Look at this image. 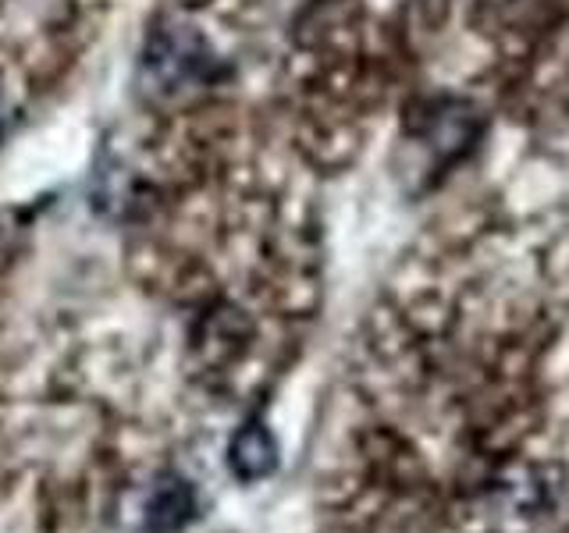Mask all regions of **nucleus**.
Wrapping results in <instances>:
<instances>
[{"mask_svg":"<svg viewBox=\"0 0 569 533\" xmlns=\"http://www.w3.org/2000/svg\"><path fill=\"white\" fill-rule=\"evenodd\" d=\"M4 124H8V114H4V107H0V135H4Z\"/></svg>","mask_w":569,"mask_h":533,"instance_id":"1","label":"nucleus"}]
</instances>
